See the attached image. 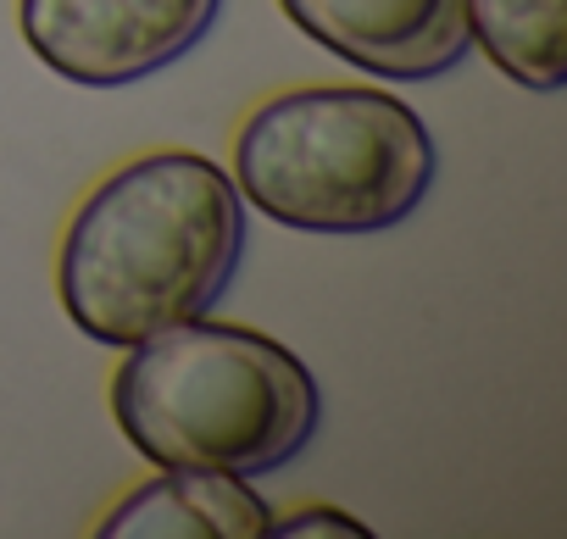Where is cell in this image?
Instances as JSON below:
<instances>
[{
  "label": "cell",
  "mask_w": 567,
  "mask_h": 539,
  "mask_svg": "<svg viewBox=\"0 0 567 539\" xmlns=\"http://www.w3.org/2000/svg\"><path fill=\"white\" fill-rule=\"evenodd\" d=\"M278 7L329 56L395 84L440 79L473 45L467 0H278Z\"/></svg>",
  "instance_id": "5"
},
{
  "label": "cell",
  "mask_w": 567,
  "mask_h": 539,
  "mask_svg": "<svg viewBox=\"0 0 567 539\" xmlns=\"http://www.w3.org/2000/svg\"><path fill=\"white\" fill-rule=\"evenodd\" d=\"M128 351L112 417L151 467L261 478L296 462L323 423L312 367L256 329L189 318Z\"/></svg>",
  "instance_id": "2"
},
{
  "label": "cell",
  "mask_w": 567,
  "mask_h": 539,
  "mask_svg": "<svg viewBox=\"0 0 567 539\" xmlns=\"http://www.w3.org/2000/svg\"><path fill=\"white\" fill-rule=\"evenodd\" d=\"M272 506L234 473H189L162 467V478L123 495L101 539H267Z\"/></svg>",
  "instance_id": "6"
},
{
  "label": "cell",
  "mask_w": 567,
  "mask_h": 539,
  "mask_svg": "<svg viewBox=\"0 0 567 539\" xmlns=\"http://www.w3.org/2000/svg\"><path fill=\"white\" fill-rule=\"evenodd\" d=\"M440 173L423 117L362 84H312L261 101L234 134V189L296 234H384Z\"/></svg>",
  "instance_id": "3"
},
{
  "label": "cell",
  "mask_w": 567,
  "mask_h": 539,
  "mask_svg": "<svg viewBox=\"0 0 567 539\" xmlns=\"http://www.w3.org/2000/svg\"><path fill=\"white\" fill-rule=\"evenodd\" d=\"M245 200L195 151H151L101 178L56 256L62 312L95 345H140L206 318L239 273Z\"/></svg>",
  "instance_id": "1"
},
{
  "label": "cell",
  "mask_w": 567,
  "mask_h": 539,
  "mask_svg": "<svg viewBox=\"0 0 567 539\" xmlns=\"http://www.w3.org/2000/svg\"><path fill=\"white\" fill-rule=\"evenodd\" d=\"M267 533H278V539H368L373 528L357 522V517H346L340 506H307L296 517H272Z\"/></svg>",
  "instance_id": "8"
},
{
  "label": "cell",
  "mask_w": 567,
  "mask_h": 539,
  "mask_svg": "<svg viewBox=\"0 0 567 539\" xmlns=\"http://www.w3.org/2000/svg\"><path fill=\"white\" fill-rule=\"evenodd\" d=\"M217 18L223 0H18L29 51L84 90H123L178 68Z\"/></svg>",
  "instance_id": "4"
},
{
  "label": "cell",
  "mask_w": 567,
  "mask_h": 539,
  "mask_svg": "<svg viewBox=\"0 0 567 539\" xmlns=\"http://www.w3.org/2000/svg\"><path fill=\"white\" fill-rule=\"evenodd\" d=\"M467 23L512 84L534 95L567 84V0H467Z\"/></svg>",
  "instance_id": "7"
}]
</instances>
